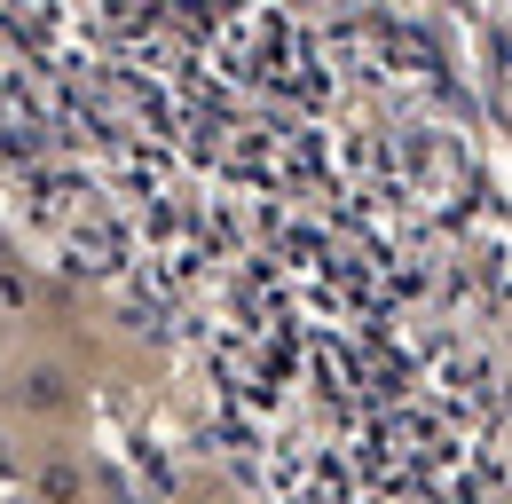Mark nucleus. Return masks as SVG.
Returning <instances> with one entry per match:
<instances>
[{
  "label": "nucleus",
  "mask_w": 512,
  "mask_h": 504,
  "mask_svg": "<svg viewBox=\"0 0 512 504\" xmlns=\"http://www.w3.org/2000/svg\"><path fill=\"white\" fill-rule=\"evenodd\" d=\"M40 489H48V504H71V497H79V473H71V465H48Z\"/></svg>",
  "instance_id": "obj_2"
},
{
  "label": "nucleus",
  "mask_w": 512,
  "mask_h": 504,
  "mask_svg": "<svg viewBox=\"0 0 512 504\" xmlns=\"http://www.w3.org/2000/svg\"><path fill=\"white\" fill-rule=\"evenodd\" d=\"M16 410H24V418H64L71 410V378L56 371V363H32V371L16 378Z\"/></svg>",
  "instance_id": "obj_1"
}]
</instances>
